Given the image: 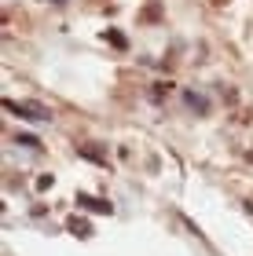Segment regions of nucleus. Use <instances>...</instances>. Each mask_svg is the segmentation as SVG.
Returning a JSON list of instances; mask_svg holds the SVG:
<instances>
[{
  "instance_id": "obj_1",
  "label": "nucleus",
  "mask_w": 253,
  "mask_h": 256,
  "mask_svg": "<svg viewBox=\"0 0 253 256\" xmlns=\"http://www.w3.org/2000/svg\"><path fill=\"white\" fill-rule=\"evenodd\" d=\"M4 110L22 114V118H30V121H52V110L37 106V102H11V99H4Z\"/></svg>"
},
{
  "instance_id": "obj_2",
  "label": "nucleus",
  "mask_w": 253,
  "mask_h": 256,
  "mask_svg": "<svg viewBox=\"0 0 253 256\" xmlns=\"http://www.w3.org/2000/svg\"><path fill=\"white\" fill-rule=\"evenodd\" d=\"M77 205L92 208V212H110V205H107V202H99V198H88V194H81V198H77Z\"/></svg>"
},
{
  "instance_id": "obj_3",
  "label": "nucleus",
  "mask_w": 253,
  "mask_h": 256,
  "mask_svg": "<svg viewBox=\"0 0 253 256\" xmlns=\"http://www.w3.org/2000/svg\"><path fill=\"white\" fill-rule=\"evenodd\" d=\"M183 99H187V106H191V110H198V114H205V110H209V102H205L202 96H194V92H187Z\"/></svg>"
},
{
  "instance_id": "obj_4",
  "label": "nucleus",
  "mask_w": 253,
  "mask_h": 256,
  "mask_svg": "<svg viewBox=\"0 0 253 256\" xmlns=\"http://www.w3.org/2000/svg\"><path fill=\"white\" fill-rule=\"evenodd\" d=\"M107 40L114 44V48H129V40H125V37H121V33H114V30L107 33Z\"/></svg>"
},
{
  "instance_id": "obj_5",
  "label": "nucleus",
  "mask_w": 253,
  "mask_h": 256,
  "mask_svg": "<svg viewBox=\"0 0 253 256\" xmlns=\"http://www.w3.org/2000/svg\"><path fill=\"white\" fill-rule=\"evenodd\" d=\"M19 143H22V146H33V150H41V139H37V136H22V132H19Z\"/></svg>"
},
{
  "instance_id": "obj_6",
  "label": "nucleus",
  "mask_w": 253,
  "mask_h": 256,
  "mask_svg": "<svg viewBox=\"0 0 253 256\" xmlns=\"http://www.w3.org/2000/svg\"><path fill=\"white\" fill-rule=\"evenodd\" d=\"M52 4H66V0H52Z\"/></svg>"
}]
</instances>
